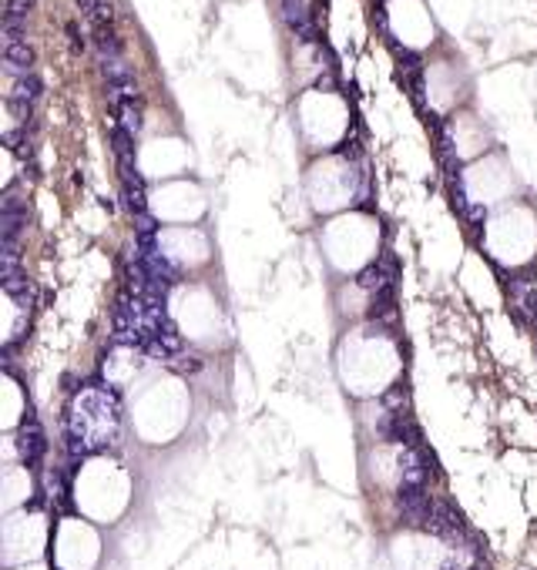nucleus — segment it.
Segmentation results:
<instances>
[{
  "instance_id": "7ed1b4c3",
  "label": "nucleus",
  "mask_w": 537,
  "mask_h": 570,
  "mask_svg": "<svg viewBox=\"0 0 537 570\" xmlns=\"http://www.w3.org/2000/svg\"><path fill=\"white\" fill-rule=\"evenodd\" d=\"M21 443H25V446H21V460L35 466V463L45 456V436H41V430H38V426L25 430V433H21Z\"/></svg>"
},
{
  "instance_id": "f03ea898",
  "label": "nucleus",
  "mask_w": 537,
  "mask_h": 570,
  "mask_svg": "<svg viewBox=\"0 0 537 570\" xmlns=\"http://www.w3.org/2000/svg\"><path fill=\"white\" fill-rule=\"evenodd\" d=\"M4 65L14 78L28 75L35 65V48L28 45V31H4Z\"/></svg>"
},
{
  "instance_id": "f257e3e1",
  "label": "nucleus",
  "mask_w": 537,
  "mask_h": 570,
  "mask_svg": "<svg viewBox=\"0 0 537 570\" xmlns=\"http://www.w3.org/2000/svg\"><path fill=\"white\" fill-rule=\"evenodd\" d=\"M118 400L108 396L105 390H85L75 403V420H71V436L81 450H105L115 433H118Z\"/></svg>"
}]
</instances>
